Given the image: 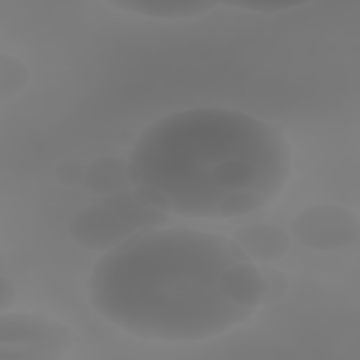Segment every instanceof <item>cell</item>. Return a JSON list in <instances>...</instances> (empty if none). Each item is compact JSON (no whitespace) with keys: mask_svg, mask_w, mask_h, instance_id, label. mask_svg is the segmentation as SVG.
<instances>
[{"mask_svg":"<svg viewBox=\"0 0 360 360\" xmlns=\"http://www.w3.org/2000/svg\"><path fill=\"white\" fill-rule=\"evenodd\" d=\"M222 4H228L236 8H246V10H253V11H266V13H274V11H281V10H287V8H294L298 7L301 4H253V3H222Z\"/></svg>","mask_w":360,"mask_h":360,"instance_id":"9c48e42d","label":"cell"},{"mask_svg":"<svg viewBox=\"0 0 360 360\" xmlns=\"http://www.w3.org/2000/svg\"><path fill=\"white\" fill-rule=\"evenodd\" d=\"M89 292L93 308L132 336L198 342L249 321L267 301L269 284L233 239L159 226L105 252Z\"/></svg>","mask_w":360,"mask_h":360,"instance_id":"6da1fadb","label":"cell"},{"mask_svg":"<svg viewBox=\"0 0 360 360\" xmlns=\"http://www.w3.org/2000/svg\"><path fill=\"white\" fill-rule=\"evenodd\" d=\"M25 65L15 56L1 55V98L20 93L28 82Z\"/></svg>","mask_w":360,"mask_h":360,"instance_id":"ba28073f","label":"cell"},{"mask_svg":"<svg viewBox=\"0 0 360 360\" xmlns=\"http://www.w3.org/2000/svg\"><path fill=\"white\" fill-rule=\"evenodd\" d=\"M167 221L165 211L143 201L135 191H115L103 201L73 215L68 231L80 246L108 252L129 238L159 228Z\"/></svg>","mask_w":360,"mask_h":360,"instance_id":"3957f363","label":"cell"},{"mask_svg":"<svg viewBox=\"0 0 360 360\" xmlns=\"http://www.w3.org/2000/svg\"><path fill=\"white\" fill-rule=\"evenodd\" d=\"M233 240L252 260L262 263L283 259L291 246V236L284 229L269 224L242 226L235 231Z\"/></svg>","mask_w":360,"mask_h":360,"instance_id":"8992f818","label":"cell"},{"mask_svg":"<svg viewBox=\"0 0 360 360\" xmlns=\"http://www.w3.org/2000/svg\"><path fill=\"white\" fill-rule=\"evenodd\" d=\"M114 7L127 10L129 13L163 18V20H179L190 18L215 8L219 3L215 1H111Z\"/></svg>","mask_w":360,"mask_h":360,"instance_id":"52a82bcc","label":"cell"},{"mask_svg":"<svg viewBox=\"0 0 360 360\" xmlns=\"http://www.w3.org/2000/svg\"><path fill=\"white\" fill-rule=\"evenodd\" d=\"M125 172L134 191L166 214L229 219L259 211L281 194L291 173V146L266 120L194 107L146 127Z\"/></svg>","mask_w":360,"mask_h":360,"instance_id":"7a4b0ae2","label":"cell"},{"mask_svg":"<svg viewBox=\"0 0 360 360\" xmlns=\"http://www.w3.org/2000/svg\"><path fill=\"white\" fill-rule=\"evenodd\" d=\"M14 295H15V292H14L13 284L3 276L1 284H0V308L3 312L11 305Z\"/></svg>","mask_w":360,"mask_h":360,"instance_id":"30bf717a","label":"cell"},{"mask_svg":"<svg viewBox=\"0 0 360 360\" xmlns=\"http://www.w3.org/2000/svg\"><path fill=\"white\" fill-rule=\"evenodd\" d=\"M291 235L315 250H338L352 246L360 235L359 217L336 204H316L301 210L290 224Z\"/></svg>","mask_w":360,"mask_h":360,"instance_id":"5b68a950","label":"cell"},{"mask_svg":"<svg viewBox=\"0 0 360 360\" xmlns=\"http://www.w3.org/2000/svg\"><path fill=\"white\" fill-rule=\"evenodd\" d=\"M76 345L73 332L56 319L11 312L0 319V359H59Z\"/></svg>","mask_w":360,"mask_h":360,"instance_id":"277c9868","label":"cell"}]
</instances>
